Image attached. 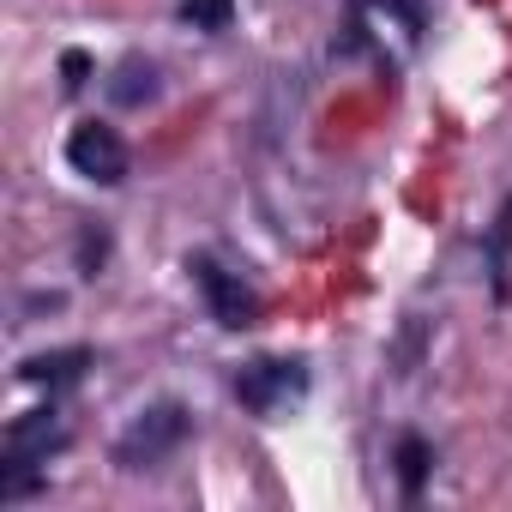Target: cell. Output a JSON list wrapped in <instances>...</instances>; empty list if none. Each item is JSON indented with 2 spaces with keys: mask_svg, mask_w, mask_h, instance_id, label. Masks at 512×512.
Returning a JSON list of instances; mask_svg holds the SVG:
<instances>
[{
  "mask_svg": "<svg viewBox=\"0 0 512 512\" xmlns=\"http://www.w3.org/2000/svg\"><path fill=\"white\" fill-rule=\"evenodd\" d=\"M67 446H73V428H67L55 398L25 410V416H13L7 434H0V506L37 500L49 488V458H61Z\"/></svg>",
  "mask_w": 512,
  "mask_h": 512,
  "instance_id": "1",
  "label": "cell"
},
{
  "mask_svg": "<svg viewBox=\"0 0 512 512\" xmlns=\"http://www.w3.org/2000/svg\"><path fill=\"white\" fill-rule=\"evenodd\" d=\"M187 440H193V410H187L181 398H157V404H145V410L115 434L109 464H115L121 476H145V470H163Z\"/></svg>",
  "mask_w": 512,
  "mask_h": 512,
  "instance_id": "2",
  "label": "cell"
},
{
  "mask_svg": "<svg viewBox=\"0 0 512 512\" xmlns=\"http://www.w3.org/2000/svg\"><path fill=\"white\" fill-rule=\"evenodd\" d=\"M229 392H235V404L247 416L278 422V416H290L314 392V368H308V356H253V362L235 368Z\"/></svg>",
  "mask_w": 512,
  "mask_h": 512,
  "instance_id": "3",
  "label": "cell"
},
{
  "mask_svg": "<svg viewBox=\"0 0 512 512\" xmlns=\"http://www.w3.org/2000/svg\"><path fill=\"white\" fill-rule=\"evenodd\" d=\"M187 278L193 290L205 296V314L223 326V332H247V326H260V290H253L241 272H229L217 253H187Z\"/></svg>",
  "mask_w": 512,
  "mask_h": 512,
  "instance_id": "4",
  "label": "cell"
},
{
  "mask_svg": "<svg viewBox=\"0 0 512 512\" xmlns=\"http://www.w3.org/2000/svg\"><path fill=\"white\" fill-rule=\"evenodd\" d=\"M67 169H73L79 181H91V187H121V181L133 175V145L121 139V127L85 115V121H73V133H67Z\"/></svg>",
  "mask_w": 512,
  "mask_h": 512,
  "instance_id": "5",
  "label": "cell"
},
{
  "mask_svg": "<svg viewBox=\"0 0 512 512\" xmlns=\"http://www.w3.org/2000/svg\"><path fill=\"white\" fill-rule=\"evenodd\" d=\"M91 368H97V350H91V344H67V350H37V356H25V362H19V380H25V386H43L49 398H61V392H73Z\"/></svg>",
  "mask_w": 512,
  "mask_h": 512,
  "instance_id": "6",
  "label": "cell"
},
{
  "mask_svg": "<svg viewBox=\"0 0 512 512\" xmlns=\"http://www.w3.org/2000/svg\"><path fill=\"white\" fill-rule=\"evenodd\" d=\"M103 97H109V109H151L163 97V67L133 49L103 73Z\"/></svg>",
  "mask_w": 512,
  "mask_h": 512,
  "instance_id": "7",
  "label": "cell"
},
{
  "mask_svg": "<svg viewBox=\"0 0 512 512\" xmlns=\"http://www.w3.org/2000/svg\"><path fill=\"white\" fill-rule=\"evenodd\" d=\"M482 272H488V296L512 302V193L482 223Z\"/></svg>",
  "mask_w": 512,
  "mask_h": 512,
  "instance_id": "8",
  "label": "cell"
},
{
  "mask_svg": "<svg viewBox=\"0 0 512 512\" xmlns=\"http://www.w3.org/2000/svg\"><path fill=\"white\" fill-rule=\"evenodd\" d=\"M434 440L428 434H416V428H404L398 440H392V476H398V494H404V506H422V494H428V482H434Z\"/></svg>",
  "mask_w": 512,
  "mask_h": 512,
  "instance_id": "9",
  "label": "cell"
},
{
  "mask_svg": "<svg viewBox=\"0 0 512 512\" xmlns=\"http://www.w3.org/2000/svg\"><path fill=\"white\" fill-rule=\"evenodd\" d=\"M109 247H115V235H109V223H79V235H73V272L79 278H103L109 272Z\"/></svg>",
  "mask_w": 512,
  "mask_h": 512,
  "instance_id": "10",
  "label": "cell"
},
{
  "mask_svg": "<svg viewBox=\"0 0 512 512\" xmlns=\"http://www.w3.org/2000/svg\"><path fill=\"white\" fill-rule=\"evenodd\" d=\"M175 19H181L187 31L223 37V31L235 25V0H181V7H175Z\"/></svg>",
  "mask_w": 512,
  "mask_h": 512,
  "instance_id": "11",
  "label": "cell"
},
{
  "mask_svg": "<svg viewBox=\"0 0 512 512\" xmlns=\"http://www.w3.org/2000/svg\"><path fill=\"white\" fill-rule=\"evenodd\" d=\"M422 350H428V320H404V332H398V344H392V374H398V380L416 374V368H422Z\"/></svg>",
  "mask_w": 512,
  "mask_h": 512,
  "instance_id": "12",
  "label": "cell"
},
{
  "mask_svg": "<svg viewBox=\"0 0 512 512\" xmlns=\"http://www.w3.org/2000/svg\"><path fill=\"white\" fill-rule=\"evenodd\" d=\"M368 7H374L380 19H398L410 43H422V37H428V0H368Z\"/></svg>",
  "mask_w": 512,
  "mask_h": 512,
  "instance_id": "13",
  "label": "cell"
},
{
  "mask_svg": "<svg viewBox=\"0 0 512 512\" xmlns=\"http://www.w3.org/2000/svg\"><path fill=\"white\" fill-rule=\"evenodd\" d=\"M91 79H97V61H91L85 49H67V55H61V91H67V97H79Z\"/></svg>",
  "mask_w": 512,
  "mask_h": 512,
  "instance_id": "14",
  "label": "cell"
},
{
  "mask_svg": "<svg viewBox=\"0 0 512 512\" xmlns=\"http://www.w3.org/2000/svg\"><path fill=\"white\" fill-rule=\"evenodd\" d=\"M61 302H67L61 290H31V296L19 302V320H13V326H31V314H61Z\"/></svg>",
  "mask_w": 512,
  "mask_h": 512,
  "instance_id": "15",
  "label": "cell"
}]
</instances>
